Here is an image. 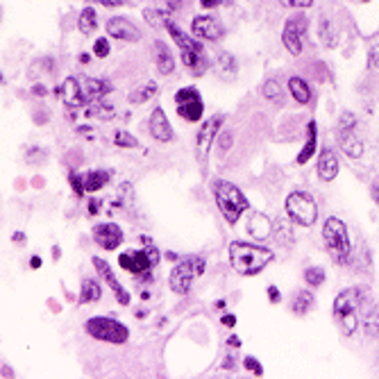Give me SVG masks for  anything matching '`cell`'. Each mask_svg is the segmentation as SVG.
Here are the masks:
<instances>
[{
	"mask_svg": "<svg viewBox=\"0 0 379 379\" xmlns=\"http://www.w3.org/2000/svg\"><path fill=\"white\" fill-rule=\"evenodd\" d=\"M262 94L266 101H271L273 105H284V91H282V84L277 82V79H268V82H264L262 86Z\"/></svg>",
	"mask_w": 379,
	"mask_h": 379,
	"instance_id": "obj_27",
	"label": "cell"
},
{
	"mask_svg": "<svg viewBox=\"0 0 379 379\" xmlns=\"http://www.w3.org/2000/svg\"><path fill=\"white\" fill-rule=\"evenodd\" d=\"M316 141H318V125H316V121H309V123H307V141H304V146H302L300 155H297V164H300V166H304L309 159L314 157V153H316Z\"/></svg>",
	"mask_w": 379,
	"mask_h": 379,
	"instance_id": "obj_24",
	"label": "cell"
},
{
	"mask_svg": "<svg viewBox=\"0 0 379 379\" xmlns=\"http://www.w3.org/2000/svg\"><path fill=\"white\" fill-rule=\"evenodd\" d=\"M14 241H16V243H21V241H25V236L16 232V234H14Z\"/></svg>",
	"mask_w": 379,
	"mask_h": 379,
	"instance_id": "obj_47",
	"label": "cell"
},
{
	"mask_svg": "<svg viewBox=\"0 0 379 379\" xmlns=\"http://www.w3.org/2000/svg\"><path fill=\"white\" fill-rule=\"evenodd\" d=\"M105 27H107V34L118 39V41H125V44L141 41V30H139L132 21H127L125 16H112Z\"/></svg>",
	"mask_w": 379,
	"mask_h": 379,
	"instance_id": "obj_15",
	"label": "cell"
},
{
	"mask_svg": "<svg viewBox=\"0 0 379 379\" xmlns=\"http://www.w3.org/2000/svg\"><path fill=\"white\" fill-rule=\"evenodd\" d=\"M86 116H89V118H101V121H109V118L116 116V112H114L112 107H107V105L103 103V98H101V101H96L94 105H89Z\"/></svg>",
	"mask_w": 379,
	"mask_h": 379,
	"instance_id": "obj_32",
	"label": "cell"
},
{
	"mask_svg": "<svg viewBox=\"0 0 379 379\" xmlns=\"http://www.w3.org/2000/svg\"><path fill=\"white\" fill-rule=\"evenodd\" d=\"M227 343H229V345H238V338H236V336H232V338H229Z\"/></svg>",
	"mask_w": 379,
	"mask_h": 379,
	"instance_id": "obj_48",
	"label": "cell"
},
{
	"mask_svg": "<svg viewBox=\"0 0 379 379\" xmlns=\"http://www.w3.org/2000/svg\"><path fill=\"white\" fill-rule=\"evenodd\" d=\"M32 91H34V96H41V98H44V96H46V86H44V84H41V86H34Z\"/></svg>",
	"mask_w": 379,
	"mask_h": 379,
	"instance_id": "obj_45",
	"label": "cell"
},
{
	"mask_svg": "<svg viewBox=\"0 0 379 379\" xmlns=\"http://www.w3.org/2000/svg\"><path fill=\"white\" fill-rule=\"evenodd\" d=\"M164 27L168 30V34H171V39L177 44L179 51H205L203 44L198 41V39H191V37H188L182 27H177L175 21H171V18H168V21L164 23Z\"/></svg>",
	"mask_w": 379,
	"mask_h": 379,
	"instance_id": "obj_21",
	"label": "cell"
},
{
	"mask_svg": "<svg viewBox=\"0 0 379 379\" xmlns=\"http://www.w3.org/2000/svg\"><path fill=\"white\" fill-rule=\"evenodd\" d=\"M323 243L329 257L334 259L336 264H350L352 262V243H350V232H347L345 223L341 218L329 216L323 225Z\"/></svg>",
	"mask_w": 379,
	"mask_h": 379,
	"instance_id": "obj_3",
	"label": "cell"
},
{
	"mask_svg": "<svg viewBox=\"0 0 379 379\" xmlns=\"http://www.w3.org/2000/svg\"><path fill=\"white\" fill-rule=\"evenodd\" d=\"M304 279H307V284L309 286H321V284H325V271L321 266H311V268H307L304 271Z\"/></svg>",
	"mask_w": 379,
	"mask_h": 379,
	"instance_id": "obj_34",
	"label": "cell"
},
{
	"mask_svg": "<svg viewBox=\"0 0 379 379\" xmlns=\"http://www.w3.org/2000/svg\"><path fill=\"white\" fill-rule=\"evenodd\" d=\"M223 123H225V116H223V114H214V116H209L207 121L200 125V129H198L195 143H198V155H200V159H207V157H209L212 143H214L216 134L223 129Z\"/></svg>",
	"mask_w": 379,
	"mask_h": 379,
	"instance_id": "obj_13",
	"label": "cell"
},
{
	"mask_svg": "<svg viewBox=\"0 0 379 379\" xmlns=\"http://www.w3.org/2000/svg\"><path fill=\"white\" fill-rule=\"evenodd\" d=\"M112 91V84L101 77H86V75H68L62 84L55 89L57 98L66 107L77 109V107H89L96 101L105 98Z\"/></svg>",
	"mask_w": 379,
	"mask_h": 379,
	"instance_id": "obj_1",
	"label": "cell"
},
{
	"mask_svg": "<svg viewBox=\"0 0 379 379\" xmlns=\"http://www.w3.org/2000/svg\"><path fill=\"white\" fill-rule=\"evenodd\" d=\"M316 304V300H314V293H309V291H297L295 295H293V314L295 316H304L309 309H311Z\"/></svg>",
	"mask_w": 379,
	"mask_h": 379,
	"instance_id": "obj_30",
	"label": "cell"
},
{
	"mask_svg": "<svg viewBox=\"0 0 379 379\" xmlns=\"http://www.w3.org/2000/svg\"><path fill=\"white\" fill-rule=\"evenodd\" d=\"M361 302V288H345L336 295L334 300V318L338 327L343 329L345 336H352L356 332V325H359V318H356V307Z\"/></svg>",
	"mask_w": 379,
	"mask_h": 379,
	"instance_id": "obj_5",
	"label": "cell"
},
{
	"mask_svg": "<svg viewBox=\"0 0 379 379\" xmlns=\"http://www.w3.org/2000/svg\"><path fill=\"white\" fill-rule=\"evenodd\" d=\"M354 127H356V116L350 112H345L341 116V121H338V127H336L338 146H341L345 157H350V159H359L364 155V141L356 136Z\"/></svg>",
	"mask_w": 379,
	"mask_h": 379,
	"instance_id": "obj_9",
	"label": "cell"
},
{
	"mask_svg": "<svg viewBox=\"0 0 379 379\" xmlns=\"http://www.w3.org/2000/svg\"><path fill=\"white\" fill-rule=\"evenodd\" d=\"M155 66L162 75H173L175 73V59L168 51L164 41H155Z\"/></svg>",
	"mask_w": 379,
	"mask_h": 379,
	"instance_id": "obj_22",
	"label": "cell"
},
{
	"mask_svg": "<svg viewBox=\"0 0 379 379\" xmlns=\"http://www.w3.org/2000/svg\"><path fill=\"white\" fill-rule=\"evenodd\" d=\"M191 32L198 41H218V39H223L225 30L223 25L218 23V18L212 16V14H200L193 18L191 23Z\"/></svg>",
	"mask_w": 379,
	"mask_h": 379,
	"instance_id": "obj_14",
	"label": "cell"
},
{
	"mask_svg": "<svg viewBox=\"0 0 379 379\" xmlns=\"http://www.w3.org/2000/svg\"><path fill=\"white\" fill-rule=\"evenodd\" d=\"M232 0H200V7L203 9H214L218 5H229Z\"/></svg>",
	"mask_w": 379,
	"mask_h": 379,
	"instance_id": "obj_40",
	"label": "cell"
},
{
	"mask_svg": "<svg viewBox=\"0 0 379 379\" xmlns=\"http://www.w3.org/2000/svg\"><path fill=\"white\" fill-rule=\"evenodd\" d=\"M309 27V18L304 14H293L286 18V25L282 30V44L288 55L297 57L302 53V39Z\"/></svg>",
	"mask_w": 379,
	"mask_h": 379,
	"instance_id": "obj_11",
	"label": "cell"
},
{
	"mask_svg": "<svg viewBox=\"0 0 379 379\" xmlns=\"http://www.w3.org/2000/svg\"><path fill=\"white\" fill-rule=\"evenodd\" d=\"M214 198H216V205L221 209V214L225 216V221L229 225H236V221L241 218L250 203H248V198L241 193V188L236 184L227 182V179H214Z\"/></svg>",
	"mask_w": 379,
	"mask_h": 379,
	"instance_id": "obj_4",
	"label": "cell"
},
{
	"mask_svg": "<svg viewBox=\"0 0 379 379\" xmlns=\"http://www.w3.org/2000/svg\"><path fill=\"white\" fill-rule=\"evenodd\" d=\"M46 157H48L46 150H41V148L32 146V148H30V150L25 153V162H27V164H37V162H44Z\"/></svg>",
	"mask_w": 379,
	"mask_h": 379,
	"instance_id": "obj_35",
	"label": "cell"
},
{
	"mask_svg": "<svg viewBox=\"0 0 379 379\" xmlns=\"http://www.w3.org/2000/svg\"><path fill=\"white\" fill-rule=\"evenodd\" d=\"M150 134L159 143L173 141V127H171V123H168V116L162 107H155L153 114H150Z\"/></svg>",
	"mask_w": 379,
	"mask_h": 379,
	"instance_id": "obj_19",
	"label": "cell"
},
{
	"mask_svg": "<svg viewBox=\"0 0 379 379\" xmlns=\"http://www.w3.org/2000/svg\"><path fill=\"white\" fill-rule=\"evenodd\" d=\"M114 146L132 150V148H139V139L129 134L127 129H116V132H114Z\"/></svg>",
	"mask_w": 379,
	"mask_h": 379,
	"instance_id": "obj_33",
	"label": "cell"
},
{
	"mask_svg": "<svg viewBox=\"0 0 379 379\" xmlns=\"http://www.w3.org/2000/svg\"><path fill=\"white\" fill-rule=\"evenodd\" d=\"M30 266H32V268H39V266H41V259H39V257H32V262H30Z\"/></svg>",
	"mask_w": 379,
	"mask_h": 379,
	"instance_id": "obj_46",
	"label": "cell"
},
{
	"mask_svg": "<svg viewBox=\"0 0 379 379\" xmlns=\"http://www.w3.org/2000/svg\"><path fill=\"white\" fill-rule=\"evenodd\" d=\"M86 334L96 338V341H105V343H114V345H121L129 338V329L114 321V318H105V316H96V318H89L84 323Z\"/></svg>",
	"mask_w": 379,
	"mask_h": 379,
	"instance_id": "obj_7",
	"label": "cell"
},
{
	"mask_svg": "<svg viewBox=\"0 0 379 379\" xmlns=\"http://www.w3.org/2000/svg\"><path fill=\"white\" fill-rule=\"evenodd\" d=\"M112 173L109 171H86V173H71V186L77 195L96 193L101 191L105 184H109Z\"/></svg>",
	"mask_w": 379,
	"mask_h": 379,
	"instance_id": "obj_12",
	"label": "cell"
},
{
	"mask_svg": "<svg viewBox=\"0 0 379 379\" xmlns=\"http://www.w3.org/2000/svg\"><path fill=\"white\" fill-rule=\"evenodd\" d=\"M288 94L293 96V101L297 105H309V103H311V89H309V84L297 75L288 77Z\"/></svg>",
	"mask_w": 379,
	"mask_h": 379,
	"instance_id": "obj_23",
	"label": "cell"
},
{
	"mask_svg": "<svg viewBox=\"0 0 379 379\" xmlns=\"http://www.w3.org/2000/svg\"><path fill=\"white\" fill-rule=\"evenodd\" d=\"M94 266H96V271H98V275H101L105 282H107V286L112 288L114 291V295H116V300L121 302L123 307L125 304H129V293L125 291V286L118 282V279L114 277V273H112V268H109V264L105 262V259H101V257H94Z\"/></svg>",
	"mask_w": 379,
	"mask_h": 379,
	"instance_id": "obj_18",
	"label": "cell"
},
{
	"mask_svg": "<svg viewBox=\"0 0 379 379\" xmlns=\"http://www.w3.org/2000/svg\"><path fill=\"white\" fill-rule=\"evenodd\" d=\"M218 146H221V153L229 150V146H232V134H229V132H223L221 139H218Z\"/></svg>",
	"mask_w": 379,
	"mask_h": 379,
	"instance_id": "obj_41",
	"label": "cell"
},
{
	"mask_svg": "<svg viewBox=\"0 0 379 379\" xmlns=\"http://www.w3.org/2000/svg\"><path fill=\"white\" fill-rule=\"evenodd\" d=\"M205 268H207V264L203 257H188V259H182V262H177L175 268L171 271V277H168L171 291L177 295H186L191 291L195 277L205 273Z\"/></svg>",
	"mask_w": 379,
	"mask_h": 379,
	"instance_id": "obj_6",
	"label": "cell"
},
{
	"mask_svg": "<svg viewBox=\"0 0 379 379\" xmlns=\"http://www.w3.org/2000/svg\"><path fill=\"white\" fill-rule=\"evenodd\" d=\"M223 325L234 327V325H236V318H234V316H223Z\"/></svg>",
	"mask_w": 379,
	"mask_h": 379,
	"instance_id": "obj_44",
	"label": "cell"
},
{
	"mask_svg": "<svg viewBox=\"0 0 379 379\" xmlns=\"http://www.w3.org/2000/svg\"><path fill=\"white\" fill-rule=\"evenodd\" d=\"M338 168H341V164H338V157L336 153L332 150V148H325V150L321 153V157H318V177L323 179V182H334L336 175H338Z\"/></svg>",
	"mask_w": 379,
	"mask_h": 379,
	"instance_id": "obj_20",
	"label": "cell"
},
{
	"mask_svg": "<svg viewBox=\"0 0 379 379\" xmlns=\"http://www.w3.org/2000/svg\"><path fill=\"white\" fill-rule=\"evenodd\" d=\"M373 195H375V200L379 203V184L375 186V191H373Z\"/></svg>",
	"mask_w": 379,
	"mask_h": 379,
	"instance_id": "obj_49",
	"label": "cell"
},
{
	"mask_svg": "<svg viewBox=\"0 0 379 379\" xmlns=\"http://www.w3.org/2000/svg\"><path fill=\"white\" fill-rule=\"evenodd\" d=\"M368 68L379 71V46H375L373 51H371V57H368Z\"/></svg>",
	"mask_w": 379,
	"mask_h": 379,
	"instance_id": "obj_39",
	"label": "cell"
},
{
	"mask_svg": "<svg viewBox=\"0 0 379 379\" xmlns=\"http://www.w3.org/2000/svg\"><path fill=\"white\" fill-rule=\"evenodd\" d=\"M268 300H271L273 304L282 302V293H279L277 286H268Z\"/></svg>",
	"mask_w": 379,
	"mask_h": 379,
	"instance_id": "obj_42",
	"label": "cell"
},
{
	"mask_svg": "<svg viewBox=\"0 0 379 379\" xmlns=\"http://www.w3.org/2000/svg\"><path fill=\"white\" fill-rule=\"evenodd\" d=\"M277 3L286 9H307L314 5V0H277Z\"/></svg>",
	"mask_w": 379,
	"mask_h": 379,
	"instance_id": "obj_36",
	"label": "cell"
},
{
	"mask_svg": "<svg viewBox=\"0 0 379 379\" xmlns=\"http://www.w3.org/2000/svg\"><path fill=\"white\" fill-rule=\"evenodd\" d=\"M243 366L248 368V371H250L252 375H262L264 373V368H262V364H259L257 361V359L255 356H245L243 359Z\"/></svg>",
	"mask_w": 379,
	"mask_h": 379,
	"instance_id": "obj_38",
	"label": "cell"
},
{
	"mask_svg": "<svg viewBox=\"0 0 379 379\" xmlns=\"http://www.w3.org/2000/svg\"><path fill=\"white\" fill-rule=\"evenodd\" d=\"M216 66H218V71H221L223 75H236L238 71V64H236V57L232 53H218L216 57Z\"/></svg>",
	"mask_w": 379,
	"mask_h": 379,
	"instance_id": "obj_31",
	"label": "cell"
},
{
	"mask_svg": "<svg viewBox=\"0 0 379 379\" xmlns=\"http://www.w3.org/2000/svg\"><path fill=\"white\" fill-rule=\"evenodd\" d=\"M94 241L103 248V250H116L123 243V229L116 223H101L94 227Z\"/></svg>",
	"mask_w": 379,
	"mask_h": 379,
	"instance_id": "obj_16",
	"label": "cell"
},
{
	"mask_svg": "<svg viewBox=\"0 0 379 379\" xmlns=\"http://www.w3.org/2000/svg\"><path fill=\"white\" fill-rule=\"evenodd\" d=\"M286 214L293 223L302 225V227H311L318 218V205L309 193L293 191L286 198Z\"/></svg>",
	"mask_w": 379,
	"mask_h": 379,
	"instance_id": "obj_8",
	"label": "cell"
},
{
	"mask_svg": "<svg viewBox=\"0 0 379 379\" xmlns=\"http://www.w3.org/2000/svg\"><path fill=\"white\" fill-rule=\"evenodd\" d=\"M94 55L96 57H101L105 59L109 55V41L107 39H96V44H94Z\"/></svg>",
	"mask_w": 379,
	"mask_h": 379,
	"instance_id": "obj_37",
	"label": "cell"
},
{
	"mask_svg": "<svg viewBox=\"0 0 379 379\" xmlns=\"http://www.w3.org/2000/svg\"><path fill=\"white\" fill-rule=\"evenodd\" d=\"M175 107H177V114L182 121L186 123H198L205 114V103H203V96L198 91L195 86H182L179 91L175 94Z\"/></svg>",
	"mask_w": 379,
	"mask_h": 379,
	"instance_id": "obj_10",
	"label": "cell"
},
{
	"mask_svg": "<svg viewBox=\"0 0 379 379\" xmlns=\"http://www.w3.org/2000/svg\"><path fill=\"white\" fill-rule=\"evenodd\" d=\"M248 232L257 238H266L268 234H271V221H268L264 214H255L250 225H248Z\"/></svg>",
	"mask_w": 379,
	"mask_h": 379,
	"instance_id": "obj_29",
	"label": "cell"
},
{
	"mask_svg": "<svg viewBox=\"0 0 379 379\" xmlns=\"http://www.w3.org/2000/svg\"><path fill=\"white\" fill-rule=\"evenodd\" d=\"M86 3H101L105 7H121V5H125L123 0H86Z\"/></svg>",
	"mask_w": 379,
	"mask_h": 379,
	"instance_id": "obj_43",
	"label": "cell"
},
{
	"mask_svg": "<svg viewBox=\"0 0 379 379\" xmlns=\"http://www.w3.org/2000/svg\"><path fill=\"white\" fill-rule=\"evenodd\" d=\"M118 266L123 268V271L132 273V275H146L150 268H155L150 264V259H148L146 250H127L118 257Z\"/></svg>",
	"mask_w": 379,
	"mask_h": 379,
	"instance_id": "obj_17",
	"label": "cell"
},
{
	"mask_svg": "<svg viewBox=\"0 0 379 379\" xmlns=\"http://www.w3.org/2000/svg\"><path fill=\"white\" fill-rule=\"evenodd\" d=\"M155 94H157V84L155 82H146L143 86L134 89V91L127 96V101L132 103V105H143V103L150 101Z\"/></svg>",
	"mask_w": 379,
	"mask_h": 379,
	"instance_id": "obj_28",
	"label": "cell"
},
{
	"mask_svg": "<svg viewBox=\"0 0 379 379\" xmlns=\"http://www.w3.org/2000/svg\"><path fill=\"white\" fill-rule=\"evenodd\" d=\"M273 262V250L262 245H252L245 241H232L229 243V264L238 275H257Z\"/></svg>",
	"mask_w": 379,
	"mask_h": 379,
	"instance_id": "obj_2",
	"label": "cell"
},
{
	"mask_svg": "<svg viewBox=\"0 0 379 379\" xmlns=\"http://www.w3.org/2000/svg\"><path fill=\"white\" fill-rule=\"evenodd\" d=\"M103 297L101 284L96 279H82V291H79V302L89 304V302H98Z\"/></svg>",
	"mask_w": 379,
	"mask_h": 379,
	"instance_id": "obj_26",
	"label": "cell"
},
{
	"mask_svg": "<svg viewBox=\"0 0 379 379\" xmlns=\"http://www.w3.org/2000/svg\"><path fill=\"white\" fill-rule=\"evenodd\" d=\"M98 27V16H96V9L94 7H84L82 12L77 16V30L82 34H94Z\"/></svg>",
	"mask_w": 379,
	"mask_h": 379,
	"instance_id": "obj_25",
	"label": "cell"
},
{
	"mask_svg": "<svg viewBox=\"0 0 379 379\" xmlns=\"http://www.w3.org/2000/svg\"><path fill=\"white\" fill-rule=\"evenodd\" d=\"M361 3H371V0H361Z\"/></svg>",
	"mask_w": 379,
	"mask_h": 379,
	"instance_id": "obj_50",
	"label": "cell"
}]
</instances>
